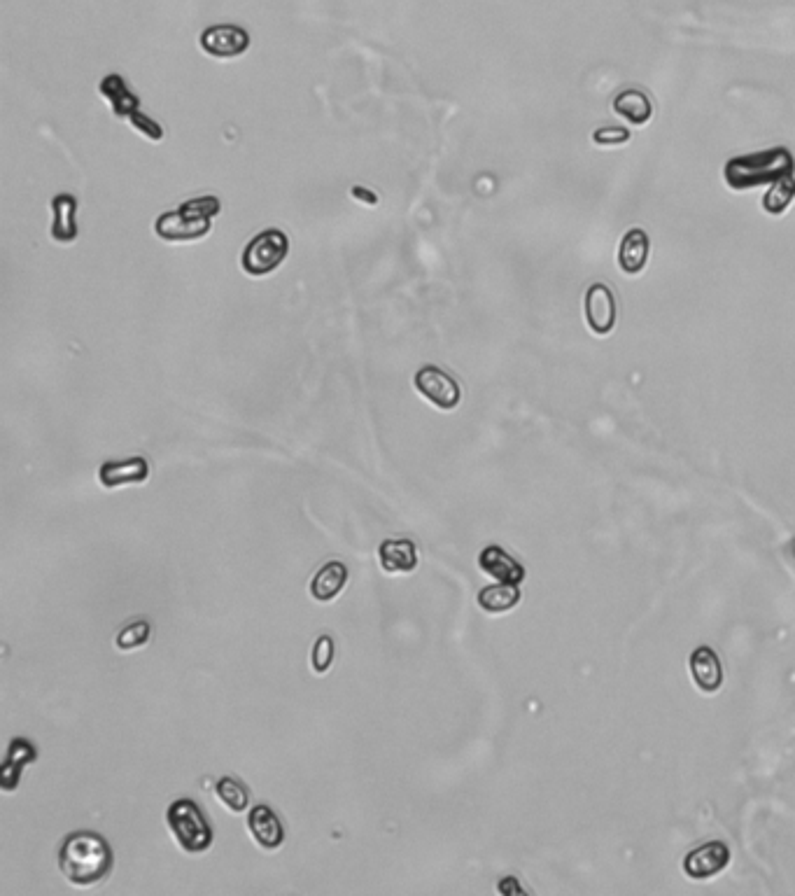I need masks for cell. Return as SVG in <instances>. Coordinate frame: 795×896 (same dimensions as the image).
<instances>
[{"instance_id": "obj_1", "label": "cell", "mask_w": 795, "mask_h": 896, "mask_svg": "<svg viewBox=\"0 0 795 896\" xmlns=\"http://www.w3.org/2000/svg\"><path fill=\"white\" fill-rule=\"evenodd\" d=\"M59 871L70 885L94 887L115 868V852L96 831H73L61 840Z\"/></svg>"}, {"instance_id": "obj_2", "label": "cell", "mask_w": 795, "mask_h": 896, "mask_svg": "<svg viewBox=\"0 0 795 896\" xmlns=\"http://www.w3.org/2000/svg\"><path fill=\"white\" fill-rule=\"evenodd\" d=\"M220 210L222 201L217 196H196L161 213L154 222V234L166 243H196L213 231V220Z\"/></svg>"}, {"instance_id": "obj_3", "label": "cell", "mask_w": 795, "mask_h": 896, "mask_svg": "<svg viewBox=\"0 0 795 896\" xmlns=\"http://www.w3.org/2000/svg\"><path fill=\"white\" fill-rule=\"evenodd\" d=\"M795 159L786 147H772L756 154L735 157L726 164L723 178L730 189H751L761 185H772L784 175H793Z\"/></svg>"}, {"instance_id": "obj_4", "label": "cell", "mask_w": 795, "mask_h": 896, "mask_svg": "<svg viewBox=\"0 0 795 896\" xmlns=\"http://www.w3.org/2000/svg\"><path fill=\"white\" fill-rule=\"evenodd\" d=\"M166 824L187 854H203L213 845V829L192 798H175L166 810Z\"/></svg>"}, {"instance_id": "obj_5", "label": "cell", "mask_w": 795, "mask_h": 896, "mask_svg": "<svg viewBox=\"0 0 795 896\" xmlns=\"http://www.w3.org/2000/svg\"><path fill=\"white\" fill-rule=\"evenodd\" d=\"M98 91H101V96L110 103L115 117L129 122L131 129L138 131L140 136L152 140V143H159V140L164 138V129H161V124H157L154 119H150L143 110H140V98L133 94V89L124 82L122 75H117V73L105 75L101 84H98Z\"/></svg>"}, {"instance_id": "obj_6", "label": "cell", "mask_w": 795, "mask_h": 896, "mask_svg": "<svg viewBox=\"0 0 795 896\" xmlns=\"http://www.w3.org/2000/svg\"><path fill=\"white\" fill-rule=\"evenodd\" d=\"M290 255V238L280 229H266L245 245L241 255V269L252 278H264L280 269Z\"/></svg>"}, {"instance_id": "obj_7", "label": "cell", "mask_w": 795, "mask_h": 896, "mask_svg": "<svg viewBox=\"0 0 795 896\" xmlns=\"http://www.w3.org/2000/svg\"><path fill=\"white\" fill-rule=\"evenodd\" d=\"M415 390L420 392V397H425L429 404H434L436 409L441 411H453L462 399V390L460 385L448 371H443L434 364H427L422 367L418 374L413 378Z\"/></svg>"}, {"instance_id": "obj_8", "label": "cell", "mask_w": 795, "mask_h": 896, "mask_svg": "<svg viewBox=\"0 0 795 896\" xmlns=\"http://www.w3.org/2000/svg\"><path fill=\"white\" fill-rule=\"evenodd\" d=\"M201 49L213 59H238L248 52L250 35L236 24H217L201 33Z\"/></svg>"}, {"instance_id": "obj_9", "label": "cell", "mask_w": 795, "mask_h": 896, "mask_svg": "<svg viewBox=\"0 0 795 896\" xmlns=\"http://www.w3.org/2000/svg\"><path fill=\"white\" fill-rule=\"evenodd\" d=\"M730 864V850L721 840H709V843L695 847L686 854L684 873L693 880H709L719 875L723 868Z\"/></svg>"}, {"instance_id": "obj_10", "label": "cell", "mask_w": 795, "mask_h": 896, "mask_svg": "<svg viewBox=\"0 0 795 896\" xmlns=\"http://www.w3.org/2000/svg\"><path fill=\"white\" fill-rule=\"evenodd\" d=\"M586 320L597 336H607L616 325V297L609 285L593 283L586 292Z\"/></svg>"}, {"instance_id": "obj_11", "label": "cell", "mask_w": 795, "mask_h": 896, "mask_svg": "<svg viewBox=\"0 0 795 896\" xmlns=\"http://www.w3.org/2000/svg\"><path fill=\"white\" fill-rule=\"evenodd\" d=\"M150 479V462L145 458H126V460H108L98 469V481L103 488H122V486H138Z\"/></svg>"}, {"instance_id": "obj_12", "label": "cell", "mask_w": 795, "mask_h": 896, "mask_svg": "<svg viewBox=\"0 0 795 896\" xmlns=\"http://www.w3.org/2000/svg\"><path fill=\"white\" fill-rule=\"evenodd\" d=\"M248 829L262 850H278L285 843L283 822H280V817L273 812L271 805L266 803H257L248 812Z\"/></svg>"}, {"instance_id": "obj_13", "label": "cell", "mask_w": 795, "mask_h": 896, "mask_svg": "<svg viewBox=\"0 0 795 896\" xmlns=\"http://www.w3.org/2000/svg\"><path fill=\"white\" fill-rule=\"evenodd\" d=\"M478 567H481L485 574H490L492 579L502 581V584H520V581L525 579V567L497 544L485 546V549L478 553Z\"/></svg>"}, {"instance_id": "obj_14", "label": "cell", "mask_w": 795, "mask_h": 896, "mask_svg": "<svg viewBox=\"0 0 795 896\" xmlns=\"http://www.w3.org/2000/svg\"><path fill=\"white\" fill-rule=\"evenodd\" d=\"M691 675L700 691L716 693L723 686V665L712 647H698L691 654Z\"/></svg>"}, {"instance_id": "obj_15", "label": "cell", "mask_w": 795, "mask_h": 896, "mask_svg": "<svg viewBox=\"0 0 795 896\" xmlns=\"http://www.w3.org/2000/svg\"><path fill=\"white\" fill-rule=\"evenodd\" d=\"M378 560L388 574H408L418 567V546L413 539H385L378 549Z\"/></svg>"}, {"instance_id": "obj_16", "label": "cell", "mask_w": 795, "mask_h": 896, "mask_svg": "<svg viewBox=\"0 0 795 896\" xmlns=\"http://www.w3.org/2000/svg\"><path fill=\"white\" fill-rule=\"evenodd\" d=\"M35 759H38V749H35L33 742L26 738H14L10 742V749H7L3 770H0V787H3V791L17 789L21 770Z\"/></svg>"}, {"instance_id": "obj_17", "label": "cell", "mask_w": 795, "mask_h": 896, "mask_svg": "<svg viewBox=\"0 0 795 896\" xmlns=\"http://www.w3.org/2000/svg\"><path fill=\"white\" fill-rule=\"evenodd\" d=\"M348 584V567L341 560H329L313 574L311 598L315 602H332Z\"/></svg>"}, {"instance_id": "obj_18", "label": "cell", "mask_w": 795, "mask_h": 896, "mask_svg": "<svg viewBox=\"0 0 795 896\" xmlns=\"http://www.w3.org/2000/svg\"><path fill=\"white\" fill-rule=\"evenodd\" d=\"M52 238L56 243H73L80 229H77V199L73 194H59L52 199Z\"/></svg>"}, {"instance_id": "obj_19", "label": "cell", "mask_w": 795, "mask_h": 896, "mask_svg": "<svg viewBox=\"0 0 795 896\" xmlns=\"http://www.w3.org/2000/svg\"><path fill=\"white\" fill-rule=\"evenodd\" d=\"M649 234L644 229H630L623 236L621 248H618V266L628 276H637L639 271H644L646 262H649Z\"/></svg>"}, {"instance_id": "obj_20", "label": "cell", "mask_w": 795, "mask_h": 896, "mask_svg": "<svg viewBox=\"0 0 795 896\" xmlns=\"http://www.w3.org/2000/svg\"><path fill=\"white\" fill-rule=\"evenodd\" d=\"M520 598L523 595H520L518 584H502L499 581L495 586H485L478 591V607L488 614H502L516 607Z\"/></svg>"}, {"instance_id": "obj_21", "label": "cell", "mask_w": 795, "mask_h": 896, "mask_svg": "<svg viewBox=\"0 0 795 896\" xmlns=\"http://www.w3.org/2000/svg\"><path fill=\"white\" fill-rule=\"evenodd\" d=\"M614 110L618 115L628 119L630 124L642 126L651 119L653 115V105L651 98L639 89H625L614 98Z\"/></svg>"}, {"instance_id": "obj_22", "label": "cell", "mask_w": 795, "mask_h": 896, "mask_svg": "<svg viewBox=\"0 0 795 896\" xmlns=\"http://www.w3.org/2000/svg\"><path fill=\"white\" fill-rule=\"evenodd\" d=\"M795 199V178L793 175H784L777 182H772L768 194L763 196V208L770 215H782L789 210V206Z\"/></svg>"}, {"instance_id": "obj_23", "label": "cell", "mask_w": 795, "mask_h": 896, "mask_svg": "<svg viewBox=\"0 0 795 896\" xmlns=\"http://www.w3.org/2000/svg\"><path fill=\"white\" fill-rule=\"evenodd\" d=\"M215 794L231 812H245L250 805V791L236 777H220L215 784Z\"/></svg>"}, {"instance_id": "obj_24", "label": "cell", "mask_w": 795, "mask_h": 896, "mask_svg": "<svg viewBox=\"0 0 795 896\" xmlns=\"http://www.w3.org/2000/svg\"><path fill=\"white\" fill-rule=\"evenodd\" d=\"M150 635H152V623L145 619H138V621L126 623V626L119 630L115 644L119 651H133V649H140L143 644L150 642Z\"/></svg>"}, {"instance_id": "obj_25", "label": "cell", "mask_w": 795, "mask_h": 896, "mask_svg": "<svg viewBox=\"0 0 795 896\" xmlns=\"http://www.w3.org/2000/svg\"><path fill=\"white\" fill-rule=\"evenodd\" d=\"M334 663V640L329 635H320L318 640L313 644V654H311V665L318 675H325V672L332 668Z\"/></svg>"}, {"instance_id": "obj_26", "label": "cell", "mask_w": 795, "mask_h": 896, "mask_svg": "<svg viewBox=\"0 0 795 896\" xmlns=\"http://www.w3.org/2000/svg\"><path fill=\"white\" fill-rule=\"evenodd\" d=\"M632 138V133L628 129H621V126H609V129H597L593 140L597 145H623L628 143Z\"/></svg>"}, {"instance_id": "obj_27", "label": "cell", "mask_w": 795, "mask_h": 896, "mask_svg": "<svg viewBox=\"0 0 795 896\" xmlns=\"http://www.w3.org/2000/svg\"><path fill=\"white\" fill-rule=\"evenodd\" d=\"M350 196L357 201H362L364 206H376L378 203V196L374 192H369L367 187H360V185H355L353 189H350Z\"/></svg>"}, {"instance_id": "obj_28", "label": "cell", "mask_w": 795, "mask_h": 896, "mask_svg": "<svg viewBox=\"0 0 795 896\" xmlns=\"http://www.w3.org/2000/svg\"><path fill=\"white\" fill-rule=\"evenodd\" d=\"M497 889H499V892H502V894H509V892H518V894H520V892H523V889L518 887L516 878H511V875H509V878H504L502 882H499V887H497Z\"/></svg>"}, {"instance_id": "obj_29", "label": "cell", "mask_w": 795, "mask_h": 896, "mask_svg": "<svg viewBox=\"0 0 795 896\" xmlns=\"http://www.w3.org/2000/svg\"><path fill=\"white\" fill-rule=\"evenodd\" d=\"M791 553H793V563H795V539H791Z\"/></svg>"}]
</instances>
